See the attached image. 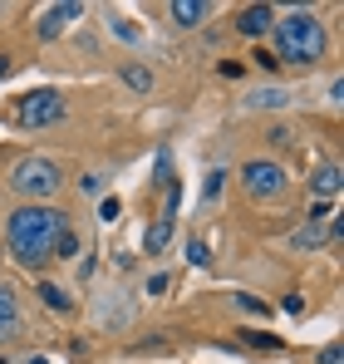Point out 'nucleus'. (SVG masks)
<instances>
[{
    "label": "nucleus",
    "instance_id": "1",
    "mask_svg": "<svg viewBox=\"0 0 344 364\" xmlns=\"http://www.w3.org/2000/svg\"><path fill=\"white\" fill-rule=\"evenodd\" d=\"M64 232V212L55 207H20L15 217H10V256L20 261V266H30V271H40L50 256H55V237Z\"/></svg>",
    "mask_w": 344,
    "mask_h": 364
},
{
    "label": "nucleus",
    "instance_id": "2",
    "mask_svg": "<svg viewBox=\"0 0 344 364\" xmlns=\"http://www.w3.org/2000/svg\"><path fill=\"white\" fill-rule=\"evenodd\" d=\"M325 55V25L310 10L276 20V64H315Z\"/></svg>",
    "mask_w": 344,
    "mask_h": 364
},
{
    "label": "nucleus",
    "instance_id": "3",
    "mask_svg": "<svg viewBox=\"0 0 344 364\" xmlns=\"http://www.w3.org/2000/svg\"><path fill=\"white\" fill-rule=\"evenodd\" d=\"M59 168L50 163V158H20L15 163V173H10V187L15 192H25V197H50V192H59Z\"/></svg>",
    "mask_w": 344,
    "mask_h": 364
},
{
    "label": "nucleus",
    "instance_id": "4",
    "mask_svg": "<svg viewBox=\"0 0 344 364\" xmlns=\"http://www.w3.org/2000/svg\"><path fill=\"white\" fill-rule=\"evenodd\" d=\"M59 119H64V94H55V89H35V94H25L15 104V123L20 128H50Z\"/></svg>",
    "mask_w": 344,
    "mask_h": 364
},
{
    "label": "nucleus",
    "instance_id": "5",
    "mask_svg": "<svg viewBox=\"0 0 344 364\" xmlns=\"http://www.w3.org/2000/svg\"><path fill=\"white\" fill-rule=\"evenodd\" d=\"M241 182H246V192H251L256 202H266V197H281V192H286V173H281L276 163H266V158L246 163V168H241Z\"/></svg>",
    "mask_w": 344,
    "mask_h": 364
},
{
    "label": "nucleus",
    "instance_id": "6",
    "mask_svg": "<svg viewBox=\"0 0 344 364\" xmlns=\"http://www.w3.org/2000/svg\"><path fill=\"white\" fill-rule=\"evenodd\" d=\"M84 15V5L79 0H59V5H50L45 15H40V40H55L59 30L69 25V20H79Z\"/></svg>",
    "mask_w": 344,
    "mask_h": 364
},
{
    "label": "nucleus",
    "instance_id": "7",
    "mask_svg": "<svg viewBox=\"0 0 344 364\" xmlns=\"http://www.w3.org/2000/svg\"><path fill=\"white\" fill-rule=\"evenodd\" d=\"M330 237H340V222H335V217H330V222H300V227H295V237H290V246L315 251V246H325Z\"/></svg>",
    "mask_w": 344,
    "mask_h": 364
},
{
    "label": "nucleus",
    "instance_id": "8",
    "mask_svg": "<svg viewBox=\"0 0 344 364\" xmlns=\"http://www.w3.org/2000/svg\"><path fill=\"white\" fill-rule=\"evenodd\" d=\"M271 20H276V10H271V5H246V10L236 15V30H241V35H266V30H271Z\"/></svg>",
    "mask_w": 344,
    "mask_h": 364
},
{
    "label": "nucleus",
    "instance_id": "9",
    "mask_svg": "<svg viewBox=\"0 0 344 364\" xmlns=\"http://www.w3.org/2000/svg\"><path fill=\"white\" fill-rule=\"evenodd\" d=\"M310 192H315L320 202H335V197H340V163H325V168L310 178Z\"/></svg>",
    "mask_w": 344,
    "mask_h": 364
},
{
    "label": "nucleus",
    "instance_id": "10",
    "mask_svg": "<svg viewBox=\"0 0 344 364\" xmlns=\"http://www.w3.org/2000/svg\"><path fill=\"white\" fill-rule=\"evenodd\" d=\"M207 10H212L207 0H172V20H177V25H202Z\"/></svg>",
    "mask_w": 344,
    "mask_h": 364
},
{
    "label": "nucleus",
    "instance_id": "11",
    "mask_svg": "<svg viewBox=\"0 0 344 364\" xmlns=\"http://www.w3.org/2000/svg\"><path fill=\"white\" fill-rule=\"evenodd\" d=\"M15 325H20V315H15V291L0 281V340H10Z\"/></svg>",
    "mask_w": 344,
    "mask_h": 364
},
{
    "label": "nucleus",
    "instance_id": "12",
    "mask_svg": "<svg viewBox=\"0 0 344 364\" xmlns=\"http://www.w3.org/2000/svg\"><path fill=\"white\" fill-rule=\"evenodd\" d=\"M168 237H172V222H168V217H158V227H148V237H143L148 256H158V251L168 246Z\"/></svg>",
    "mask_w": 344,
    "mask_h": 364
},
{
    "label": "nucleus",
    "instance_id": "13",
    "mask_svg": "<svg viewBox=\"0 0 344 364\" xmlns=\"http://www.w3.org/2000/svg\"><path fill=\"white\" fill-rule=\"evenodd\" d=\"M55 256H64V261H74V256H79V232H74L69 222H64V232L55 237Z\"/></svg>",
    "mask_w": 344,
    "mask_h": 364
},
{
    "label": "nucleus",
    "instance_id": "14",
    "mask_svg": "<svg viewBox=\"0 0 344 364\" xmlns=\"http://www.w3.org/2000/svg\"><path fill=\"white\" fill-rule=\"evenodd\" d=\"M251 104H261V109H281V104H286V89H276V84H271V89H256Z\"/></svg>",
    "mask_w": 344,
    "mask_h": 364
},
{
    "label": "nucleus",
    "instance_id": "15",
    "mask_svg": "<svg viewBox=\"0 0 344 364\" xmlns=\"http://www.w3.org/2000/svg\"><path fill=\"white\" fill-rule=\"evenodd\" d=\"M40 301L50 305V310H69V296H64L59 286H50V281H40Z\"/></svg>",
    "mask_w": 344,
    "mask_h": 364
},
{
    "label": "nucleus",
    "instance_id": "16",
    "mask_svg": "<svg viewBox=\"0 0 344 364\" xmlns=\"http://www.w3.org/2000/svg\"><path fill=\"white\" fill-rule=\"evenodd\" d=\"M109 30H114L118 40H128V45H138V40H143V35H138V25H128V15H114V20H109Z\"/></svg>",
    "mask_w": 344,
    "mask_h": 364
},
{
    "label": "nucleus",
    "instance_id": "17",
    "mask_svg": "<svg viewBox=\"0 0 344 364\" xmlns=\"http://www.w3.org/2000/svg\"><path fill=\"white\" fill-rule=\"evenodd\" d=\"M123 79H128L133 89H153V74H148L143 64H128V69H123Z\"/></svg>",
    "mask_w": 344,
    "mask_h": 364
},
{
    "label": "nucleus",
    "instance_id": "18",
    "mask_svg": "<svg viewBox=\"0 0 344 364\" xmlns=\"http://www.w3.org/2000/svg\"><path fill=\"white\" fill-rule=\"evenodd\" d=\"M246 335V345H256V350H281V335H261V330H241Z\"/></svg>",
    "mask_w": 344,
    "mask_h": 364
},
{
    "label": "nucleus",
    "instance_id": "19",
    "mask_svg": "<svg viewBox=\"0 0 344 364\" xmlns=\"http://www.w3.org/2000/svg\"><path fill=\"white\" fill-rule=\"evenodd\" d=\"M222 178H227L222 168H212V173H207V182H202V202H217V192H222Z\"/></svg>",
    "mask_w": 344,
    "mask_h": 364
},
{
    "label": "nucleus",
    "instance_id": "20",
    "mask_svg": "<svg viewBox=\"0 0 344 364\" xmlns=\"http://www.w3.org/2000/svg\"><path fill=\"white\" fill-rule=\"evenodd\" d=\"M187 261H192V266H207V261H212V256H207V242H202V237H197V242H187Z\"/></svg>",
    "mask_w": 344,
    "mask_h": 364
},
{
    "label": "nucleus",
    "instance_id": "21",
    "mask_svg": "<svg viewBox=\"0 0 344 364\" xmlns=\"http://www.w3.org/2000/svg\"><path fill=\"white\" fill-rule=\"evenodd\" d=\"M236 305H241L246 315H266V310H271V305H266V301H256V296H246V291L236 296Z\"/></svg>",
    "mask_w": 344,
    "mask_h": 364
},
{
    "label": "nucleus",
    "instance_id": "22",
    "mask_svg": "<svg viewBox=\"0 0 344 364\" xmlns=\"http://www.w3.org/2000/svg\"><path fill=\"white\" fill-rule=\"evenodd\" d=\"M168 286H172V281H168V276H163V271H158V276H148V296H163Z\"/></svg>",
    "mask_w": 344,
    "mask_h": 364
},
{
    "label": "nucleus",
    "instance_id": "23",
    "mask_svg": "<svg viewBox=\"0 0 344 364\" xmlns=\"http://www.w3.org/2000/svg\"><path fill=\"white\" fill-rule=\"evenodd\" d=\"M118 212H123V207H118V197H109V202L99 207V217H104V222H118Z\"/></svg>",
    "mask_w": 344,
    "mask_h": 364
},
{
    "label": "nucleus",
    "instance_id": "24",
    "mask_svg": "<svg viewBox=\"0 0 344 364\" xmlns=\"http://www.w3.org/2000/svg\"><path fill=\"white\" fill-rule=\"evenodd\" d=\"M320 364H340V345H325L320 350Z\"/></svg>",
    "mask_w": 344,
    "mask_h": 364
},
{
    "label": "nucleus",
    "instance_id": "25",
    "mask_svg": "<svg viewBox=\"0 0 344 364\" xmlns=\"http://www.w3.org/2000/svg\"><path fill=\"white\" fill-rule=\"evenodd\" d=\"M5 74H10V60H5V55H0V79H5Z\"/></svg>",
    "mask_w": 344,
    "mask_h": 364
},
{
    "label": "nucleus",
    "instance_id": "26",
    "mask_svg": "<svg viewBox=\"0 0 344 364\" xmlns=\"http://www.w3.org/2000/svg\"><path fill=\"white\" fill-rule=\"evenodd\" d=\"M30 364H50V360H40V355H35V360H30Z\"/></svg>",
    "mask_w": 344,
    "mask_h": 364
}]
</instances>
